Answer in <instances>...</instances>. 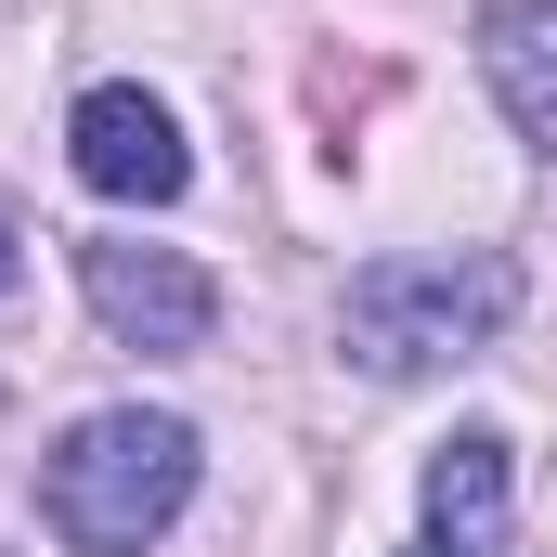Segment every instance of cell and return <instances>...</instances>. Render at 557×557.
Wrapping results in <instances>:
<instances>
[{"label":"cell","mask_w":557,"mask_h":557,"mask_svg":"<svg viewBox=\"0 0 557 557\" xmlns=\"http://www.w3.org/2000/svg\"><path fill=\"white\" fill-rule=\"evenodd\" d=\"M13 273H26V247H13V221H0V298H13Z\"/></svg>","instance_id":"52a82bcc"},{"label":"cell","mask_w":557,"mask_h":557,"mask_svg":"<svg viewBox=\"0 0 557 557\" xmlns=\"http://www.w3.org/2000/svg\"><path fill=\"white\" fill-rule=\"evenodd\" d=\"M65 156H78V182H91V195H117V208H169V195L195 182V143H182V117H169L156 91H131V78L78 91Z\"/></svg>","instance_id":"277c9868"},{"label":"cell","mask_w":557,"mask_h":557,"mask_svg":"<svg viewBox=\"0 0 557 557\" xmlns=\"http://www.w3.org/2000/svg\"><path fill=\"white\" fill-rule=\"evenodd\" d=\"M506 519H519L506 428H454V441L428 454V519H416V557H506Z\"/></svg>","instance_id":"5b68a950"},{"label":"cell","mask_w":557,"mask_h":557,"mask_svg":"<svg viewBox=\"0 0 557 557\" xmlns=\"http://www.w3.org/2000/svg\"><path fill=\"white\" fill-rule=\"evenodd\" d=\"M78 298H91V324L143 350V363H182V350H208V324H221V285L195 273L182 247H131V234H91L78 247Z\"/></svg>","instance_id":"3957f363"},{"label":"cell","mask_w":557,"mask_h":557,"mask_svg":"<svg viewBox=\"0 0 557 557\" xmlns=\"http://www.w3.org/2000/svg\"><path fill=\"white\" fill-rule=\"evenodd\" d=\"M519 311V260L506 247H454V260H363L337 298V350L363 376H441V363H480Z\"/></svg>","instance_id":"7a4b0ae2"},{"label":"cell","mask_w":557,"mask_h":557,"mask_svg":"<svg viewBox=\"0 0 557 557\" xmlns=\"http://www.w3.org/2000/svg\"><path fill=\"white\" fill-rule=\"evenodd\" d=\"M195 428L156 416V403H104V416H78L52 454H39V519H52V545L78 557H143L182 506H195Z\"/></svg>","instance_id":"6da1fadb"},{"label":"cell","mask_w":557,"mask_h":557,"mask_svg":"<svg viewBox=\"0 0 557 557\" xmlns=\"http://www.w3.org/2000/svg\"><path fill=\"white\" fill-rule=\"evenodd\" d=\"M480 78H493L506 131L557 156V0H480Z\"/></svg>","instance_id":"8992f818"}]
</instances>
